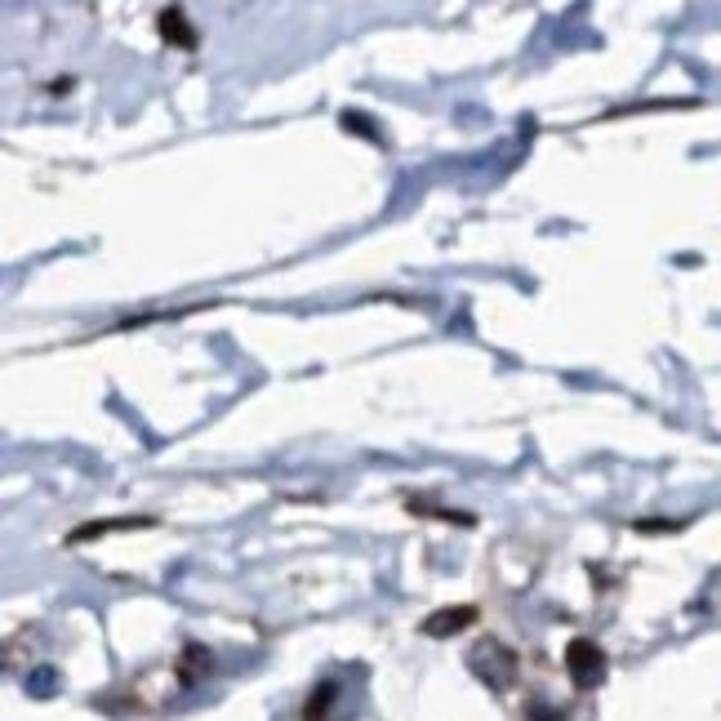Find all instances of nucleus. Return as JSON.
I'll use <instances>...</instances> for the list:
<instances>
[{
    "mask_svg": "<svg viewBox=\"0 0 721 721\" xmlns=\"http://www.w3.org/2000/svg\"><path fill=\"white\" fill-rule=\"evenodd\" d=\"M161 32H165L170 41H179V45H192V32L183 28V14H179V10H170V14H161Z\"/></svg>",
    "mask_w": 721,
    "mask_h": 721,
    "instance_id": "nucleus-3",
    "label": "nucleus"
},
{
    "mask_svg": "<svg viewBox=\"0 0 721 721\" xmlns=\"http://www.w3.org/2000/svg\"><path fill=\"white\" fill-rule=\"evenodd\" d=\"M566 663H570V677H575V686H579V690L597 686V681H601V672H606V654H601L592 641H570Z\"/></svg>",
    "mask_w": 721,
    "mask_h": 721,
    "instance_id": "nucleus-1",
    "label": "nucleus"
},
{
    "mask_svg": "<svg viewBox=\"0 0 721 721\" xmlns=\"http://www.w3.org/2000/svg\"><path fill=\"white\" fill-rule=\"evenodd\" d=\"M473 619H477V610H473V606H459V610H441V615H433V619L424 623V632H428V637H450V632L468 628Z\"/></svg>",
    "mask_w": 721,
    "mask_h": 721,
    "instance_id": "nucleus-2",
    "label": "nucleus"
}]
</instances>
